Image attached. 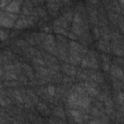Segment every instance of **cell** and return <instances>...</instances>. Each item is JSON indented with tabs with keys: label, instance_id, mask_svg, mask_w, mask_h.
<instances>
[{
	"label": "cell",
	"instance_id": "484cf974",
	"mask_svg": "<svg viewBox=\"0 0 124 124\" xmlns=\"http://www.w3.org/2000/svg\"><path fill=\"white\" fill-rule=\"evenodd\" d=\"M92 33H93V38L95 40H98L100 38V31L98 26H93L92 27Z\"/></svg>",
	"mask_w": 124,
	"mask_h": 124
},
{
	"label": "cell",
	"instance_id": "836d02e7",
	"mask_svg": "<svg viewBox=\"0 0 124 124\" xmlns=\"http://www.w3.org/2000/svg\"><path fill=\"white\" fill-rule=\"evenodd\" d=\"M4 87H5V85H4L3 83H1V82H0V90H2V89H4Z\"/></svg>",
	"mask_w": 124,
	"mask_h": 124
},
{
	"label": "cell",
	"instance_id": "603a6c76",
	"mask_svg": "<svg viewBox=\"0 0 124 124\" xmlns=\"http://www.w3.org/2000/svg\"><path fill=\"white\" fill-rule=\"evenodd\" d=\"M31 62L33 65H41V66H46V63L43 59V57H32Z\"/></svg>",
	"mask_w": 124,
	"mask_h": 124
},
{
	"label": "cell",
	"instance_id": "cb8c5ba5",
	"mask_svg": "<svg viewBox=\"0 0 124 124\" xmlns=\"http://www.w3.org/2000/svg\"><path fill=\"white\" fill-rule=\"evenodd\" d=\"M62 16H63V17H64L67 21L72 22V21H73V16H74V12H73L72 10H69V11L65 12Z\"/></svg>",
	"mask_w": 124,
	"mask_h": 124
},
{
	"label": "cell",
	"instance_id": "7a4b0ae2",
	"mask_svg": "<svg viewBox=\"0 0 124 124\" xmlns=\"http://www.w3.org/2000/svg\"><path fill=\"white\" fill-rule=\"evenodd\" d=\"M42 48L45 49L46 52L57 56V46H56V39L51 34H46L44 42L41 45Z\"/></svg>",
	"mask_w": 124,
	"mask_h": 124
},
{
	"label": "cell",
	"instance_id": "30bf717a",
	"mask_svg": "<svg viewBox=\"0 0 124 124\" xmlns=\"http://www.w3.org/2000/svg\"><path fill=\"white\" fill-rule=\"evenodd\" d=\"M46 8H47V12L51 16H54L58 14V12L60 11L61 6L56 4V3H52V2H48L46 1Z\"/></svg>",
	"mask_w": 124,
	"mask_h": 124
},
{
	"label": "cell",
	"instance_id": "44dd1931",
	"mask_svg": "<svg viewBox=\"0 0 124 124\" xmlns=\"http://www.w3.org/2000/svg\"><path fill=\"white\" fill-rule=\"evenodd\" d=\"M111 80H112V86L115 89V91L123 90V81L116 79V78H111Z\"/></svg>",
	"mask_w": 124,
	"mask_h": 124
},
{
	"label": "cell",
	"instance_id": "277c9868",
	"mask_svg": "<svg viewBox=\"0 0 124 124\" xmlns=\"http://www.w3.org/2000/svg\"><path fill=\"white\" fill-rule=\"evenodd\" d=\"M109 46L110 51L115 54L116 56H123V42H117V41H109Z\"/></svg>",
	"mask_w": 124,
	"mask_h": 124
},
{
	"label": "cell",
	"instance_id": "9a60e30c",
	"mask_svg": "<svg viewBox=\"0 0 124 124\" xmlns=\"http://www.w3.org/2000/svg\"><path fill=\"white\" fill-rule=\"evenodd\" d=\"M16 104H23V100H22V96H21V93L19 91V88L18 87H15V88H9Z\"/></svg>",
	"mask_w": 124,
	"mask_h": 124
},
{
	"label": "cell",
	"instance_id": "f546056e",
	"mask_svg": "<svg viewBox=\"0 0 124 124\" xmlns=\"http://www.w3.org/2000/svg\"><path fill=\"white\" fill-rule=\"evenodd\" d=\"M102 67H103V70H104L105 72H108V71H109L110 64H109V62H103Z\"/></svg>",
	"mask_w": 124,
	"mask_h": 124
},
{
	"label": "cell",
	"instance_id": "e0dca14e",
	"mask_svg": "<svg viewBox=\"0 0 124 124\" xmlns=\"http://www.w3.org/2000/svg\"><path fill=\"white\" fill-rule=\"evenodd\" d=\"M17 79V74L15 71H5L2 77V80H14Z\"/></svg>",
	"mask_w": 124,
	"mask_h": 124
},
{
	"label": "cell",
	"instance_id": "7c38bea8",
	"mask_svg": "<svg viewBox=\"0 0 124 124\" xmlns=\"http://www.w3.org/2000/svg\"><path fill=\"white\" fill-rule=\"evenodd\" d=\"M21 70H22V73L28 78L29 80L35 78L34 71H33V69L31 68V66H29L28 64H26V63H21Z\"/></svg>",
	"mask_w": 124,
	"mask_h": 124
},
{
	"label": "cell",
	"instance_id": "4dcf8cb0",
	"mask_svg": "<svg viewBox=\"0 0 124 124\" xmlns=\"http://www.w3.org/2000/svg\"><path fill=\"white\" fill-rule=\"evenodd\" d=\"M101 58H102L103 62H109V60H110V57L108 55H107V54H102Z\"/></svg>",
	"mask_w": 124,
	"mask_h": 124
},
{
	"label": "cell",
	"instance_id": "3957f363",
	"mask_svg": "<svg viewBox=\"0 0 124 124\" xmlns=\"http://www.w3.org/2000/svg\"><path fill=\"white\" fill-rule=\"evenodd\" d=\"M88 60H87V67L88 69H99V62H98V55L97 52L94 50H88L87 51Z\"/></svg>",
	"mask_w": 124,
	"mask_h": 124
},
{
	"label": "cell",
	"instance_id": "f1b7e54d",
	"mask_svg": "<svg viewBox=\"0 0 124 124\" xmlns=\"http://www.w3.org/2000/svg\"><path fill=\"white\" fill-rule=\"evenodd\" d=\"M67 37L69 38V39H71L72 41H75V40H78V36L76 35V34H74L72 31H69L68 32V35H67Z\"/></svg>",
	"mask_w": 124,
	"mask_h": 124
},
{
	"label": "cell",
	"instance_id": "8992f818",
	"mask_svg": "<svg viewBox=\"0 0 124 124\" xmlns=\"http://www.w3.org/2000/svg\"><path fill=\"white\" fill-rule=\"evenodd\" d=\"M109 73H110V76L111 78H116V79H119L121 81L124 80V76H123V71H122V68L115 65V64H112L110 65L109 67Z\"/></svg>",
	"mask_w": 124,
	"mask_h": 124
},
{
	"label": "cell",
	"instance_id": "52a82bcc",
	"mask_svg": "<svg viewBox=\"0 0 124 124\" xmlns=\"http://www.w3.org/2000/svg\"><path fill=\"white\" fill-rule=\"evenodd\" d=\"M29 23L27 21V17L26 16L24 15H21L17 17V19L16 20L15 22V25H14V28L15 29H25V28H29Z\"/></svg>",
	"mask_w": 124,
	"mask_h": 124
},
{
	"label": "cell",
	"instance_id": "7402d4cb",
	"mask_svg": "<svg viewBox=\"0 0 124 124\" xmlns=\"http://www.w3.org/2000/svg\"><path fill=\"white\" fill-rule=\"evenodd\" d=\"M3 84L8 87V88H15V87H19V83L17 81V79H14V80H4Z\"/></svg>",
	"mask_w": 124,
	"mask_h": 124
},
{
	"label": "cell",
	"instance_id": "d590c367",
	"mask_svg": "<svg viewBox=\"0 0 124 124\" xmlns=\"http://www.w3.org/2000/svg\"><path fill=\"white\" fill-rule=\"evenodd\" d=\"M16 1H17V2H19L20 4H22V3H23V0H16Z\"/></svg>",
	"mask_w": 124,
	"mask_h": 124
},
{
	"label": "cell",
	"instance_id": "ac0fdd59",
	"mask_svg": "<svg viewBox=\"0 0 124 124\" xmlns=\"http://www.w3.org/2000/svg\"><path fill=\"white\" fill-rule=\"evenodd\" d=\"M26 94L28 95V97L32 100V102L36 105L38 102H39V96L35 93V91L33 89H30V88H27L26 89Z\"/></svg>",
	"mask_w": 124,
	"mask_h": 124
},
{
	"label": "cell",
	"instance_id": "1f68e13d",
	"mask_svg": "<svg viewBox=\"0 0 124 124\" xmlns=\"http://www.w3.org/2000/svg\"><path fill=\"white\" fill-rule=\"evenodd\" d=\"M88 4H91V5L97 7L100 4V0H88Z\"/></svg>",
	"mask_w": 124,
	"mask_h": 124
},
{
	"label": "cell",
	"instance_id": "8fae6325",
	"mask_svg": "<svg viewBox=\"0 0 124 124\" xmlns=\"http://www.w3.org/2000/svg\"><path fill=\"white\" fill-rule=\"evenodd\" d=\"M42 57L46 63V66H49L51 64H54V63H58V59L56 56L50 54V53H46L45 51H43L42 53Z\"/></svg>",
	"mask_w": 124,
	"mask_h": 124
},
{
	"label": "cell",
	"instance_id": "d4e9b609",
	"mask_svg": "<svg viewBox=\"0 0 124 124\" xmlns=\"http://www.w3.org/2000/svg\"><path fill=\"white\" fill-rule=\"evenodd\" d=\"M9 38V31H5L0 29V41L4 42Z\"/></svg>",
	"mask_w": 124,
	"mask_h": 124
},
{
	"label": "cell",
	"instance_id": "9c48e42d",
	"mask_svg": "<svg viewBox=\"0 0 124 124\" xmlns=\"http://www.w3.org/2000/svg\"><path fill=\"white\" fill-rule=\"evenodd\" d=\"M36 108H37V110L39 112H41L43 115H46V116H49L51 114V109L48 108V106L44 103V102H38L36 104Z\"/></svg>",
	"mask_w": 124,
	"mask_h": 124
},
{
	"label": "cell",
	"instance_id": "2e32d148",
	"mask_svg": "<svg viewBox=\"0 0 124 124\" xmlns=\"http://www.w3.org/2000/svg\"><path fill=\"white\" fill-rule=\"evenodd\" d=\"M53 26H59V27H62V28H65L67 30H70V22L67 21L63 16L57 17L54 21H53Z\"/></svg>",
	"mask_w": 124,
	"mask_h": 124
},
{
	"label": "cell",
	"instance_id": "ba28073f",
	"mask_svg": "<svg viewBox=\"0 0 124 124\" xmlns=\"http://www.w3.org/2000/svg\"><path fill=\"white\" fill-rule=\"evenodd\" d=\"M20 3L17 2L16 0H12L9 4L6 5V7L3 8V10L10 12V13H14V14H18L20 11Z\"/></svg>",
	"mask_w": 124,
	"mask_h": 124
},
{
	"label": "cell",
	"instance_id": "5bb4252c",
	"mask_svg": "<svg viewBox=\"0 0 124 124\" xmlns=\"http://www.w3.org/2000/svg\"><path fill=\"white\" fill-rule=\"evenodd\" d=\"M98 48L103 51V52H106V53H109L110 52V46H109V41H106V40H103L101 38L98 39Z\"/></svg>",
	"mask_w": 124,
	"mask_h": 124
},
{
	"label": "cell",
	"instance_id": "ffe728a7",
	"mask_svg": "<svg viewBox=\"0 0 124 124\" xmlns=\"http://www.w3.org/2000/svg\"><path fill=\"white\" fill-rule=\"evenodd\" d=\"M35 11H36V13H37V15H38V16H39V18H42V19H44V20H46V19H47V15H46V12L42 8V7H39V6H37L36 8H35Z\"/></svg>",
	"mask_w": 124,
	"mask_h": 124
},
{
	"label": "cell",
	"instance_id": "d6a6232c",
	"mask_svg": "<svg viewBox=\"0 0 124 124\" xmlns=\"http://www.w3.org/2000/svg\"><path fill=\"white\" fill-rule=\"evenodd\" d=\"M61 2H62V4L63 5H69L70 3H71V1L72 0H60Z\"/></svg>",
	"mask_w": 124,
	"mask_h": 124
},
{
	"label": "cell",
	"instance_id": "5b68a950",
	"mask_svg": "<svg viewBox=\"0 0 124 124\" xmlns=\"http://www.w3.org/2000/svg\"><path fill=\"white\" fill-rule=\"evenodd\" d=\"M60 71H62V73H64L70 77H76V74H77L76 66H74L68 62H63L60 65Z\"/></svg>",
	"mask_w": 124,
	"mask_h": 124
},
{
	"label": "cell",
	"instance_id": "6da1fadb",
	"mask_svg": "<svg viewBox=\"0 0 124 124\" xmlns=\"http://www.w3.org/2000/svg\"><path fill=\"white\" fill-rule=\"evenodd\" d=\"M17 19L16 14L7 12L5 10H0V26L5 28H12Z\"/></svg>",
	"mask_w": 124,
	"mask_h": 124
},
{
	"label": "cell",
	"instance_id": "e575fe53",
	"mask_svg": "<svg viewBox=\"0 0 124 124\" xmlns=\"http://www.w3.org/2000/svg\"><path fill=\"white\" fill-rule=\"evenodd\" d=\"M3 64V60H2V57H1V55H0V66Z\"/></svg>",
	"mask_w": 124,
	"mask_h": 124
},
{
	"label": "cell",
	"instance_id": "83f0119b",
	"mask_svg": "<svg viewBox=\"0 0 124 124\" xmlns=\"http://www.w3.org/2000/svg\"><path fill=\"white\" fill-rule=\"evenodd\" d=\"M46 90H47V93L50 96H54V94H55V87L53 85H48L46 87Z\"/></svg>",
	"mask_w": 124,
	"mask_h": 124
},
{
	"label": "cell",
	"instance_id": "4fadbf2b",
	"mask_svg": "<svg viewBox=\"0 0 124 124\" xmlns=\"http://www.w3.org/2000/svg\"><path fill=\"white\" fill-rule=\"evenodd\" d=\"M51 113L53 114V116H56L64 121H66V113L62 108V106L57 105L56 107H53V109L51 110Z\"/></svg>",
	"mask_w": 124,
	"mask_h": 124
},
{
	"label": "cell",
	"instance_id": "d6986e66",
	"mask_svg": "<svg viewBox=\"0 0 124 124\" xmlns=\"http://www.w3.org/2000/svg\"><path fill=\"white\" fill-rule=\"evenodd\" d=\"M15 46H17L18 48H20L21 50H23V49H25L26 47H28V46H29L28 43H27L24 39H18V40L15 41Z\"/></svg>",
	"mask_w": 124,
	"mask_h": 124
},
{
	"label": "cell",
	"instance_id": "4316f807",
	"mask_svg": "<svg viewBox=\"0 0 124 124\" xmlns=\"http://www.w3.org/2000/svg\"><path fill=\"white\" fill-rule=\"evenodd\" d=\"M113 61H114V64H115V65H117V66L123 68V59H122V57L116 56V57L113 59Z\"/></svg>",
	"mask_w": 124,
	"mask_h": 124
}]
</instances>
